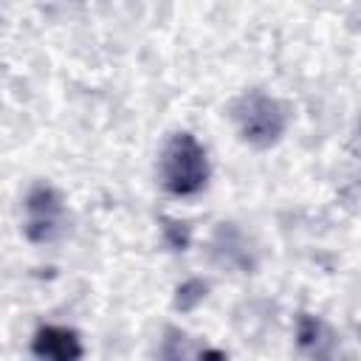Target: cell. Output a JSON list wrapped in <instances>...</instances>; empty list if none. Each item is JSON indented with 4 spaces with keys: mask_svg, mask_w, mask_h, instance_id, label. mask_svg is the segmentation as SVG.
<instances>
[{
    "mask_svg": "<svg viewBox=\"0 0 361 361\" xmlns=\"http://www.w3.org/2000/svg\"><path fill=\"white\" fill-rule=\"evenodd\" d=\"M214 254L223 265L228 268H251V254H248V245L243 240V234L231 226V223H223L214 234Z\"/></svg>",
    "mask_w": 361,
    "mask_h": 361,
    "instance_id": "obj_6",
    "label": "cell"
},
{
    "mask_svg": "<svg viewBox=\"0 0 361 361\" xmlns=\"http://www.w3.org/2000/svg\"><path fill=\"white\" fill-rule=\"evenodd\" d=\"M31 353L37 361H82L85 344L73 327L65 324H42L31 338Z\"/></svg>",
    "mask_w": 361,
    "mask_h": 361,
    "instance_id": "obj_4",
    "label": "cell"
},
{
    "mask_svg": "<svg viewBox=\"0 0 361 361\" xmlns=\"http://www.w3.org/2000/svg\"><path fill=\"white\" fill-rule=\"evenodd\" d=\"M296 344L310 361H336V355H338V336L322 316H313V313L299 316Z\"/></svg>",
    "mask_w": 361,
    "mask_h": 361,
    "instance_id": "obj_5",
    "label": "cell"
},
{
    "mask_svg": "<svg viewBox=\"0 0 361 361\" xmlns=\"http://www.w3.org/2000/svg\"><path fill=\"white\" fill-rule=\"evenodd\" d=\"M161 361H189V350H186V336L178 330H166L164 341H161Z\"/></svg>",
    "mask_w": 361,
    "mask_h": 361,
    "instance_id": "obj_8",
    "label": "cell"
},
{
    "mask_svg": "<svg viewBox=\"0 0 361 361\" xmlns=\"http://www.w3.org/2000/svg\"><path fill=\"white\" fill-rule=\"evenodd\" d=\"M209 175H212V166L203 144L186 130L172 133L158 161L161 186L175 197H192L206 189Z\"/></svg>",
    "mask_w": 361,
    "mask_h": 361,
    "instance_id": "obj_1",
    "label": "cell"
},
{
    "mask_svg": "<svg viewBox=\"0 0 361 361\" xmlns=\"http://www.w3.org/2000/svg\"><path fill=\"white\" fill-rule=\"evenodd\" d=\"M206 282L203 279H186L180 288H178V296H175V307L178 310H195L203 299H206Z\"/></svg>",
    "mask_w": 361,
    "mask_h": 361,
    "instance_id": "obj_7",
    "label": "cell"
},
{
    "mask_svg": "<svg viewBox=\"0 0 361 361\" xmlns=\"http://www.w3.org/2000/svg\"><path fill=\"white\" fill-rule=\"evenodd\" d=\"M231 121L237 127V135L248 147L268 149L279 144L288 130V107L276 96L254 87L231 102Z\"/></svg>",
    "mask_w": 361,
    "mask_h": 361,
    "instance_id": "obj_2",
    "label": "cell"
},
{
    "mask_svg": "<svg viewBox=\"0 0 361 361\" xmlns=\"http://www.w3.org/2000/svg\"><path fill=\"white\" fill-rule=\"evenodd\" d=\"M25 237L31 243H51L65 226V200L51 183H34L25 195Z\"/></svg>",
    "mask_w": 361,
    "mask_h": 361,
    "instance_id": "obj_3",
    "label": "cell"
},
{
    "mask_svg": "<svg viewBox=\"0 0 361 361\" xmlns=\"http://www.w3.org/2000/svg\"><path fill=\"white\" fill-rule=\"evenodd\" d=\"M195 361H228L226 358V353L223 350H217V347H206V350H200L197 353V358Z\"/></svg>",
    "mask_w": 361,
    "mask_h": 361,
    "instance_id": "obj_9",
    "label": "cell"
}]
</instances>
